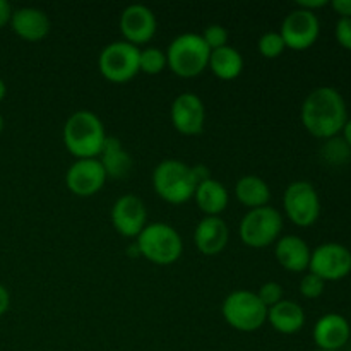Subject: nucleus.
Listing matches in <instances>:
<instances>
[{
	"label": "nucleus",
	"mask_w": 351,
	"mask_h": 351,
	"mask_svg": "<svg viewBox=\"0 0 351 351\" xmlns=\"http://www.w3.org/2000/svg\"><path fill=\"white\" fill-rule=\"evenodd\" d=\"M300 117L304 127L312 136L331 139L341 132L348 120L345 98L335 88L322 86L305 98Z\"/></svg>",
	"instance_id": "nucleus-1"
},
{
	"label": "nucleus",
	"mask_w": 351,
	"mask_h": 351,
	"mask_svg": "<svg viewBox=\"0 0 351 351\" xmlns=\"http://www.w3.org/2000/svg\"><path fill=\"white\" fill-rule=\"evenodd\" d=\"M106 132L98 115L89 110H77L64 125V144L77 160L98 158L105 144Z\"/></svg>",
	"instance_id": "nucleus-2"
},
{
	"label": "nucleus",
	"mask_w": 351,
	"mask_h": 351,
	"mask_svg": "<svg viewBox=\"0 0 351 351\" xmlns=\"http://www.w3.org/2000/svg\"><path fill=\"white\" fill-rule=\"evenodd\" d=\"M153 187L163 201L184 204L197 189L192 167L180 160H163L153 171Z\"/></svg>",
	"instance_id": "nucleus-3"
},
{
	"label": "nucleus",
	"mask_w": 351,
	"mask_h": 351,
	"mask_svg": "<svg viewBox=\"0 0 351 351\" xmlns=\"http://www.w3.org/2000/svg\"><path fill=\"white\" fill-rule=\"evenodd\" d=\"M136 240L141 257H146L149 263L158 266H170L177 263L184 250L180 233L167 223H151Z\"/></svg>",
	"instance_id": "nucleus-4"
},
{
	"label": "nucleus",
	"mask_w": 351,
	"mask_h": 351,
	"mask_svg": "<svg viewBox=\"0 0 351 351\" xmlns=\"http://www.w3.org/2000/svg\"><path fill=\"white\" fill-rule=\"evenodd\" d=\"M167 53L168 67L180 77H195L209 65L211 48L202 34L184 33L170 43Z\"/></svg>",
	"instance_id": "nucleus-5"
},
{
	"label": "nucleus",
	"mask_w": 351,
	"mask_h": 351,
	"mask_svg": "<svg viewBox=\"0 0 351 351\" xmlns=\"http://www.w3.org/2000/svg\"><path fill=\"white\" fill-rule=\"evenodd\" d=\"M223 317L233 329L254 332L267 321V308L257 293L249 290H237L223 302Z\"/></svg>",
	"instance_id": "nucleus-6"
},
{
	"label": "nucleus",
	"mask_w": 351,
	"mask_h": 351,
	"mask_svg": "<svg viewBox=\"0 0 351 351\" xmlns=\"http://www.w3.org/2000/svg\"><path fill=\"white\" fill-rule=\"evenodd\" d=\"M283 230V216L271 206L250 209L239 226L240 239L252 249H264L276 242Z\"/></svg>",
	"instance_id": "nucleus-7"
},
{
	"label": "nucleus",
	"mask_w": 351,
	"mask_h": 351,
	"mask_svg": "<svg viewBox=\"0 0 351 351\" xmlns=\"http://www.w3.org/2000/svg\"><path fill=\"white\" fill-rule=\"evenodd\" d=\"M141 50L127 41H112L101 50L98 67L103 77L110 82H129L139 74Z\"/></svg>",
	"instance_id": "nucleus-8"
},
{
	"label": "nucleus",
	"mask_w": 351,
	"mask_h": 351,
	"mask_svg": "<svg viewBox=\"0 0 351 351\" xmlns=\"http://www.w3.org/2000/svg\"><path fill=\"white\" fill-rule=\"evenodd\" d=\"M283 204L291 223L302 228L314 225L321 215L319 194L311 182L298 180L288 185L283 195Z\"/></svg>",
	"instance_id": "nucleus-9"
},
{
	"label": "nucleus",
	"mask_w": 351,
	"mask_h": 351,
	"mask_svg": "<svg viewBox=\"0 0 351 351\" xmlns=\"http://www.w3.org/2000/svg\"><path fill=\"white\" fill-rule=\"evenodd\" d=\"M308 269L324 281H339L351 273V252L341 243H322L312 252Z\"/></svg>",
	"instance_id": "nucleus-10"
},
{
	"label": "nucleus",
	"mask_w": 351,
	"mask_h": 351,
	"mask_svg": "<svg viewBox=\"0 0 351 351\" xmlns=\"http://www.w3.org/2000/svg\"><path fill=\"white\" fill-rule=\"evenodd\" d=\"M321 24L315 12L305 9H295L285 17L280 34L285 47L291 50H307L317 41Z\"/></svg>",
	"instance_id": "nucleus-11"
},
{
	"label": "nucleus",
	"mask_w": 351,
	"mask_h": 351,
	"mask_svg": "<svg viewBox=\"0 0 351 351\" xmlns=\"http://www.w3.org/2000/svg\"><path fill=\"white\" fill-rule=\"evenodd\" d=\"M106 173L98 158L77 160L69 167L65 173V184L69 191L79 197H91L103 189Z\"/></svg>",
	"instance_id": "nucleus-12"
},
{
	"label": "nucleus",
	"mask_w": 351,
	"mask_h": 351,
	"mask_svg": "<svg viewBox=\"0 0 351 351\" xmlns=\"http://www.w3.org/2000/svg\"><path fill=\"white\" fill-rule=\"evenodd\" d=\"M112 223L122 237L137 239L147 226L146 206L137 195H122L112 208Z\"/></svg>",
	"instance_id": "nucleus-13"
},
{
	"label": "nucleus",
	"mask_w": 351,
	"mask_h": 351,
	"mask_svg": "<svg viewBox=\"0 0 351 351\" xmlns=\"http://www.w3.org/2000/svg\"><path fill=\"white\" fill-rule=\"evenodd\" d=\"M171 123L184 136H197L206 122V106L194 93H182L171 103Z\"/></svg>",
	"instance_id": "nucleus-14"
},
{
	"label": "nucleus",
	"mask_w": 351,
	"mask_h": 351,
	"mask_svg": "<svg viewBox=\"0 0 351 351\" xmlns=\"http://www.w3.org/2000/svg\"><path fill=\"white\" fill-rule=\"evenodd\" d=\"M120 31L127 43L139 47L147 43L156 33V16L147 5L132 3L120 14Z\"/></svg>",
	"instance_id": "nucleus-15"
},
{
	"label": "nucleus",
	"mask_w": 351,
	"mask_h": 351,
	"mask_svg": "<svg viewBox=\"0 0 351 351\" xmlns=\"http://www.w3.org/2000/svg\"><path fill=\"white\" fill-rule=\"evenodd\" d=\"M230 232L219 216H206L197 223L194 232L195 247L204 256H216L228 245Z\"/></svg>",
	"instance_id": "nucleus-16"
},
{
	"label": "nucleus",
	"mask_w": 351,
	"mask_h": 351,
	"mask_svg": "<svg viewBox=\"0 0 351 351\" xmlns=\"http://www.w3.org/2000/svg\"><path fill=\"white\" fill-rule=\"evenodd\" d=\"M10 26L14 33L24 41H41L48 36L51 29L48 14L36 7H23V9L12 10Z\"/></svg>",
	"instance_id": "nucleus-17"
},
{
	"label": "nucleus",
	"mask_w": 351,
	"mask_h": 351,
	"mask_svg": "<svg viewBox=\"0 0 351 351\" xmlns=\"http://www.w3.org/2000/svg\"><path fill=\"white\" fill-rule=\"evenodd\" d=\"M350 322L339 314H326L315 322L314 341L322 351H338L348 343Z\"/></svg>",
	"instance_id": "nucleus-18"
},
{
	"label": "nucleus",
	"mask_w": 351,
	"mask_h": 351,
	"mask_svg": "<svg viewBox=\"0 0 351 351\" xmlns=\"http://www.w3.org/2000/svg\"><path fill=\"white\" fill-rule=\"evenodd\" d=\"M274 254H276L278 263L291 273H302L308 269V264H311V249L307 242L297 235L281 237L278 240Z\"/></svg>",
	"instance_id": "nucleus-19"
},
{
	"label": "nucleus",
	"mask_w": 351,
	"mask_h": 351,
	"mask_svg": "<svg viewBox=\"0 0 351 351\" xmlns=\"http://www.w3.org/2000/svg\"><path fill=\"white\" fill-rule=\"evenodd\" d=\"M98 160L101 163L103 170H105L106 177L115 178V180L125 178L130 173L134 165L129 151H125L123 144L113 136H106Z\"/></svg>",
	"instance_id": "nucleus-20"
},
{
	"label": "nucleus",
	"mask_w": 351,
	"mask_h": 351,
	"mask_svg": "<svg viewBox=\"0 0 351 351\" xmlns=\"http://www.w3.org/2000/svg\"><path fill=\"white\" fill-rule=\"evenodd\" d=\"M267 321L281 335H295L305 324V312L297 302L281 300L267 308Z\"/></svg>",
	"instance_id": "nucleus-21"
},
{
	"label": "nucleus",
	"mask_w": 351,
	"mask_h": 351,
	"mask_svg": "<svg viewBox=\"0 0 351 351\" xmlns=\"http://www.w3.org/2000/svg\"><path fill=\"white\" fill-rule=\"evenodd\" d=\"M194 199L206 216H218L228 206V191L221 182L208 178L197 185Z\"/></svg>",
	"instance_id": "nucleus-22"
},
{
	"label": "nucleus",
	"mask_w": 351,
	"mask_h": 351,
	"mask_svg": "<svg viewBox=\"0 0 351 351\" xmlns=\"http://www.w3.org/2000/svg\"><path fill=\"white\" fill-rule=\"evenodd\" d=\"M208 67L211 69L216 77L223 79V81H232L242 74L243 57L237 48L226 45L218 50H211Z\"/></svg>",
	"instance_id": "nucleus-23"
},
{
	"label": "nucleus",
	"mask_w": 351,
	"mask_h": 351,
	"mask_svg": "<svg viewBox=\"0 0 351 351\" xmlns=\"http://www.w3.org/2000/svg\"><path fill=\"white\" fill-rule=\"evenodd\" d=\"M235 195L243 206L249 209H257L267 206L271 199V189L257 175H245L235 185Z\"/></svg>",
	"instance_id": "nucleus-24"
},
{
	"label": "nucleus",
	"mask_w": 351,
	"mask_h": 351,
	"mask_svg": "<svg viewBox=\"0 0 351 351\" xmlns=\"http://www.w3.org/2000/svg\"><path fill=\"white\" fill-rule=\"evenodd\" d=\"M167 53L160 48L149 47L146 50H141L139 55V71L144 74L156 75L160 72H163V69L167 67Z\"/></svg>",
	"instance_id": "nucleus-25"
},
{
	"label": "nucleus",
	"mask_w": 351,
	"mask_h": 351,
	"mask_svg": "<svg viewBox=\"0 0 351 351\" xmlns=\"http://www.w3.org/2000/svg\"><path fill=\"white\" fill-rule=\"evenodd\" d=\"M351 149L343 137H331L322 146V158L329 165H345L350 160Z\"/></svg>",
	"instance_id": "nucleus-26"
},
{
	"label": "nucleus",
	"mask_w": 351,
	"mask_h": 351,
	"mask_svg": "<svg viewBox=\"0 0 351 351\" xmlns=\"http://www.w3.org/2000/svg\"><path fill=\"white\" fill-rule=\"evenodd\" d=\"M285 41L276 31H267L259 40V51L266 58H278L285 51Z\"/></svg>",
	"instance_id": "nucleus-27"
},
{
	"label": "nucleus",
	"mask_w": 351,
	"mask_h": 351,
	"mask_svg": "<svg viewBox=\"0 0 351 351\" xmlns=\"http://www.w3.org/2000/svg\"><path fill=\"white\" fill-rule=\"evenodd\" d=\"M202 38L211 50H218V48L228 45V31L221 24H211V26L206 27Z\"/></svg>",
	"instance_id": "nucleus-28"
},
{
	"label": "nucleus",
	"mask_w": 351,
	"mask_h": 351,
	"mask_svg": "<svg viewBox=\"0 0 351 351\" xmlns=\"http://www.w3.org/2000/svg\"><path fill=\"white\" fill-rule=\"evenodd\" d=\"M257 297L259 300L266 305V308H271L273 305H276L278 302L283 300V288L276 281H267L257 291Z\"/></svg>",
	"instance_id": "nucleus-29"
},
{
	"label": "nucleus",
	"mask_w": 351,
	"mask_h": 351,
	"mask_svg": "<svg viewBox=\"0 0 351 351\" xmlns=\"http://www.w3.org/2000/svg\"><path fill=\"white\" fill-rule=\"evenodd\" d=\"M324 288L326 281L312 273L305 274L300 281V293L304 295L305 298H319L324 293Z\"/></svg>",
	"instance_id": "nucleus-30"
},
{
	"label": "nucleus",
	"mask_w": 351,
	"mask_h": 351,
	"mask_svg": "<svg viewBox=\"0 0 351 351\" xmlns=\"http://www.w3.org/2000/svg\"><path fill=\"white\" fill-rule=\"evenodd\" d=\"M336 40L346 50H351V17H339L336 23Z\"/></svg>",
	"instance_id": "nucleus-31"
},
{
	"label": "nucleus",
	"mask_w": 351,
	"mask_h": 351,
	"mask_svg": "<svg viewBox=\"0 0 351 351\" xmlns=\"http://www.w3.org/2000/svg\"><path fill=\"white\" fill-rule=\"evenodd\" d=\"M10 17H12V7L7 0H0V29L10 23Z\"/></svg>",
	"instance_id": "nucleus-32"
},
{
	"label": "nucleus",
	"mask_w": 351,
	"mask_h": 351,
	"mask_svg": "<svg viewBox=\"0 0 351 351\" xmlns=\"http://www.w3.org/2000/svg\"><path fill=\"white\" fill-rule=\"evenodd\" d=\"M331 5L341 17H351V0H332Z\"/></svg>",
	"instance_id": "nucleus-33"
},
{
	"label": "nucleus",
	"mask_w": 351,
	"mask_h": 351,
	"mask_svg": "<svg viewBox=\"0 0 351 351\" xmlns=\"http://www.w3.org/2000/svg\"><path fill=\"white\" fill-rule=\"evenodd\" d=\"M297 5L298 9H305L314 12L315 9H321V7L328 5V0H298Z\"/></svg>",
	"instance_id": "nucleus-34"
},
{
	"label": "nucleus",
	"mask_w": 351,
	"mask_h": 351,
	"mask_svg": "<svg viewBox=\"0 0 351 351\" xmlns=\"http://www.w3.org/2000/svg\"><path fill=\"white\" fill-rule=\"evenodd\" d=\"M9 305H10V295L7 291V288L3 285H0V317L9 311Z\"/></svg>",
	"instance_id": "nucleus-35"
},
{
	"label": "nucleus",
	"mask_w": 351,
	"mask_h": 351,
	"mask_svg": "<svg viewBox=\"0 0 351 351\" xmlns=\"http://www.w3.org/2000/svg\"><path fill=\"white\" fill-rule=\"evenodd\" d=\"M341 132H343V139H345V143L348 144L350 149H351V119L346 120V123H345V127H343Z\"/></svg>",
	"instance_id": "nucleus-36"
},
{
	"label": "nucleus",
	"mask_w": 351,
	"mask_h": 351,
	"mask_svg": "<svg viewBox=\"0 0 351 351\" xmlns=\"http://www.w3.org/2000/svg\"><path fill=\"white\" fill-rule=\"evenodd\" d=\"M5 95H7V86L5 82H3V79H0V101L5 98Z\"/></svg>",
	"instance_id": "nucleus-37"
},
{
	"label": "nucleus",
	"mask_w": 351,
	"mask_h": 351,
	"mask_svg": "<svg viewBox=\"0 0 351 351\" xmlns=\"http://www.w3.org/2000/svg\"><path fill=\"white\" fill-rule=\"evenodd\" d=\"M2 130H3V119L2 115H0V134H2Z\"/></svg>",
	"instance_id": "nucleus-38"
},
{
	"label": "nucleus",
	"mask_w": 351,
	"mask_h": 351,
	"mask_svg": "<svg viewBox=\"0 0 351 351\" xmlns=\"http://www.w3.org/2000/svg\"><path fill=\"white\" fill-rule=\"evenodd\" d=\"M319 351H322V350H319Z\"/></svg>",
	"instance_id": "nucleus-39"
}]
</instances>
